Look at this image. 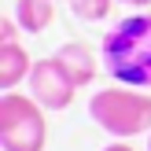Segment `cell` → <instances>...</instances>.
Here are the masks:
<instances>
[{
  "mask_svg": "<svg viewBox=\"0 0 151 151\" xmlns=\"http://www.w3.org/2000/svg\"><path fill=\"white\" fill-rule=\"evenodd\" d=\"M100 59L118 85L151 88V11L118 19L100 41Z\"/></svg>",
  "mask_w": 151,
  "mask_h": 151,
  "instance_id": "cell-1",
  "label": "cell"
},
{
  "mask_svg": "<svg viewBox=\"0 0 151 151\" xmlns=\"http://www.w3.org/2000/svg\"><path fill=\"white\" fill-rule=\"evenodd\" d=\"M88 114L107 137L129 140L140 133H151V96L133 85H111L88 100Z\"/></svg>",
  "mask_w": 151,
  "mask_h": 151,
  "instance_id": "cell-2",
  "label": "cell"
},
{
  "mask_svg": "<svg viewBox=\"0 0 151 151\" xmlns=\"http://www.w3.org/2000/svg\"><path fill=\"white\" fill-rule=\"evenodd\" d=\"M48 118L33 96L4 92L0 96V147L4 151H44Z\"/></svg>",
  "mask_w": 151,
  "mask_h": 151,
  "instance_id": "cell-3",
  "label": "cell"
},
{
  "mask_svg": "<svg viewBox=\"0 0 151 151\" xmlns=\"http://www.w3.org/2000/svg\"><path fill=\"white\" fill-rule=\"evenodd\" d=\"M74 92H78V85H74V78L63 70V63H59L55 55L33 59V70H29V96H33L44 111H66L74 103Z\"/></svg>",
  "mask_w": 151,
  "mask_h": 151,
  "instance_id": "cell-4",
  "label": "cell"
},
{
  "mask_svg": "<svg viewBox=\"0 0 151 151\" xmlns=\"http://www.w3.org/2000/svg\"><path fill=\"white\" fill-rule=\"evenodd\" d=\"M55 59L63 63V70L74 78V85H78V88L92 85V81H96V74H100V66H96V55L88 52V44H81V41H66V44H59Z\"/></svg>",
  "mask_w": 151,
  "mask_h": 151,
  "instance_id": "cell-5",
  "label": "cell"
},
{
  "mask_svg": "<svg viewBox=\"0 0 151 151\" xmlns=\"http://www.w3.org/2000/svg\"><path fill=\"white\" fill-rule=\"evenodd\" d=\"M29 70H33V63L19 41L0 44V88L4 92H15L22 81H29Z\"/></svg>",
  "mask_w": 151,
  "mask_h": 151,
  "instance_id": "cell-6",
  "label": "cell"
},
{
  "mask_svg": "<svg viewBox=\"0 0 151 151\" xmlns=\"http://www.w3.org/2000/svg\"><path fill=\"white\" fill-rule=\"evenodd\" d=\"M11 15L26 33H44L55 19V0H15Z\"/></svg>",
  "mask_w": 151,
  "mask_h": 151,
  "instance_id": "cell-7",
  "label": "cell"
},
{
  "mask_svg": "<svg viewBox=\"0 0 151 151\" xmlns=\"http://www.w3.org/2000/svg\"><path fill=\"white\" fill-rule=\"evenodd\" d=\"M114 7V0H70V11L81 22H103Z\"/></svg>",
  "mask_w": 151,
  "mask_h": 151,
  "instance_id": "cell-8",
  "label": "cell"
},
{
  "mask_svg": "<svg viewBox=\"0 0 151 151\" xmlns=\"http://www.w3.org/2000/svg\"><path fill=\"white\" fill-rule=\"evenodd\" d=\"M19 22H15V15H7L4 22H0V44H7V41H15V37H19Z\"/></svg>",
  "mask_w": 151,
  "mask_h": 151,
  "instance_id": "cell-9",
  "label": "cell"
},
{
  "mask_svg": "<svg viewBox=\"0 0 151 151\" xmlns=\"http://www.w3.org/2000/svg\"><path fill=\"white\" fill-rule=\"evenodd\" d=\"M103 151H137V147H133L129 140H111V144L103 147Z\"/></svg>",
  "mask_w": 151,
  "mask_h": 151,
  "instance_id": "cell-10",
  "label": "cell"
},
{
  "mask_svg": "<svg viewBox=\"0 0 151 151\" xmlns=\"http://www.w3.org/2000/svg\"><path fill=\"white\" fill-rule=\"evenodd\" d=\"M118 4H125V7H151V0H118Z\"/></svg>",
  "mask_w": 151,
  "mask_h": 151,
  "instance_id": "cell-11",
  "label": "cell"
},
{
  "mask_svg": "<svg viewBox=\"0 0 151 151\" xmlns=\"http://www.w3.org/2000/svg\"><path fill=\"white\" fill-rule=\"evenodd\" d=\"M147 151H151V133H147Z\"/></svg>",
  "mask_w": 151,
  "mask_h": 151,
  "instance_id": "cell-12",
  "label": "cell"
}]
</instances>
